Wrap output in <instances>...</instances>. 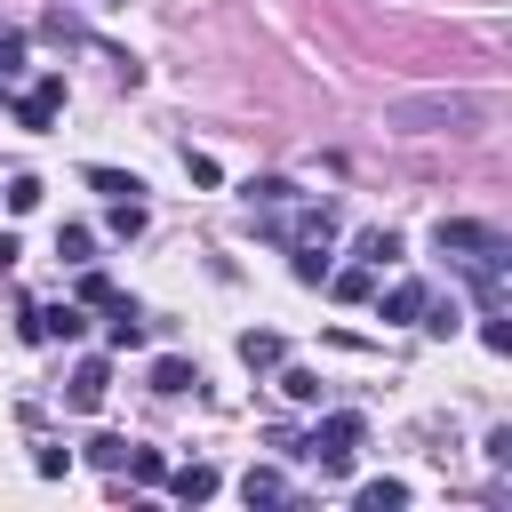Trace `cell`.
I'll return each mask as SVG.
<instances>
[{
  "instance_id": "cell-1",
  "label": "cell",
  "mask_w": 512,
  "mask_h": 512,
  "mask_svg": "<svg viewBox=\"0 0 512 512\" xmlns=\"http://www.w3.org/2000/svg\"><path fill=\"white\" fill-rule=\"evenodd\" d=\"M384 120H392L400 136H440V128H480V120H488V96H472V88H448V96H392V104H384Z\"/></svg>"
},
{
  "instance_id": "cell-2",
  "label": "cell",
  "mask_w": 512,
  "mask_h": 512,
  "mask_svg": "<svg viewBox=\"0 0 512 512\" xmlns=\"http://www.w3.org/2000/svg\"><path fill=\"white\" fill-rule=\"evenodd\" d=\"M360 440H368V424H360L352 408L320 416L304 440H288V432H280V448H288V456H304V464H320V480H344V472H352V456H360Z\"/></svg>"
},
{
  "instance_id": "cell-3",
  "label": "cell",
  "mask_w": 512,
  "mask_h": 512,
  "mask_svg": "<svg viewBox=\"0 0 512 512\" xmlns=\"http://www.w3.org/2000/svg\"><path fill=\"white\" fill-rule=\"evenodd\" d=\"M432 248H440V256H456V264L512 256V240H504L496 224H480V216H440V224H432Z\"/></svg>"
},
{
  "instance_id": "cell-4",
  "label": "cell",
  "mask_w": 512,
  "mask_h": 512,
  "mask_svg": "<svg viewBox=\"0 0 512 512\" xmlns=\"http://www.w3.org/2000/svg\"><path fill=\"white\" fill-rule=\"evenodd\" d=\"M8 112H16V128H24V136H48V128H56V112H64V72H40L24 96H8Z\"/></svg>"
},
{
  "instance_id": "cell-5",
  "label": "cell",
  "mask_w": 512,
  "mask_h": 512,
  "mask_svg": "<svg viewBox=\"0 0 512 512\" xmlns=\"http://www.w3.org/2000/svg\"><path fill=\"white\" fill-rule=\"evenodd\" d=\"M104 392H112V360H104V352H80L72 376H64V408L88 416V408H104Z\"/></svg>"
},
{
  "instance_id": "cell-6",
  "label": "cell",
  "mask_w": 512,
  "mask_h": 512,
  "mask_svg": "<svg viewBox=\"0 0 512 512\" xmlns=\"http://www.w3.org/2000/svg\"><path fill=\"white\" fill-rule=\"evenodd\" d=\"M352 256H360V264H368V272H392V264H400V256H408V240H400V232H392V224H368V232H360V240H352Z\"/></svg>"
},
{
  "instance_id": "cell-7",
  "label": "cell",
  "mask_w": 512,
  "mask_h": 512,
  "mask_svg": "<svg viewBox=\"0 0 512 512\" xmlns=\"http://www.w3.org/2000/svg\"><path fill=\"white\" fill-rule=\"evenodd\" d=\"M160 488H168L176 504H208V496L224 488V472H216V464H176V472H168Z\"/></svg>"
},
{
  "instance_id": "cell-8",
  "label": "cell",
  "mask_w": 512,
  "mask_h": 512,
  "mask_svg": "<svg viewBox=\"0 0 512 512\" xmlns=\"http://www.w3.org/2000/svg\"><path fill=\"white\" fill-rule=\"evenodd\" d=\"M288 496H296V488H288L280 464H248V472H240V504H248V512H256V504H288Z\"/></svg>"
},
{
  "instance_id": "cell-9",
  "label": "cell",
  "mask_w": 512,
  "mask_h": 512,
  "mask_svg": "<svg viewBox=\"0 0 512 512\" xmlns=\"http://www.w3.org/2000/svg\"><path fill=\"white\" fill-rule=\"evenodd\" d=\"M40 312V336L48 344H80L88 336V304H32Z\"/></svg>"
},
{
  "instance_id": "cell-10",
  "label": "cell",
  "mask_w": 512,
  "mask_h": 512,
  "mask_svg": "<svg viewBox=\"0 0 512 512\" xmlns=\"http://www.w3.org/2000/svg\"><path fill=\"white\" fill-rule=\"evenodd\" d=\"M144 384H152V392H160V400H176V392H200V368H192V360H184V352H160V360H152V376H144Z\"/></svg>"
},
{
  "instance_id": "cell-11",
  "label": "cell",
  "mask_w": 512,
  "mask_h": 512,
  "mask_svg": "<svg viewBox=\"0 0 512 512\" xmlns=\"http://www.w3.org/2000/svg\"><path fill=\"white\" fill-rule=\"evenodd\" d=\"M80 184H88V192H104V200H144V176L104 168V160H88V168H80Z\"/></svg>"
},
{
  "instance_id": "cell-12",
  "label": "cell",
  "mask_w": 512,
  "mask_h": 512,
  "mask_svg": "<svg viewBox=\"0 0 512 512\" xmlns=\"http://www.w3.org/2000/svg\"><path fill=\"white\" fill-rule=\"evenodd\" d=\"M104 312H112V320H104V344H112V352H136V344H144V312H136L128 296H112Z\"/></svg>"
},
{
  "instance_id": "cell-13",
  "label": "cell",
  "mask_w": 512,
  "mask_h": 512,
  "mask_svg": "<svg viewBox=\"0 0 512 512\" xmlns=\"http://www.w3.org/2000/svg\"><path fill=\"white\" fill-rule=\"evenodd\" d=\"M240 360H248L256 376H272V368L288 360V344H280V328H240Z\"/></svg>"
},
{
  "instance_id": "cell-14",
  "label": "cell",
  "mask_w": 512,
  "mask_h": 512,
  "mask_svg": "<svg viewBox=\"0 0 512 512\" xmlns=\"http://www.w3.org/2000/svg\"><path fill=\"white\" fill-rule=\"evenodd\" d=\"M240 200H248V208H296L304 192H296V176H248Z\"/></svg>"
},
{
  "instance_id": "cell-15",
  "label": "cell",
  "mask_w": 512,
  "mask_h": 512,
  "mask_svg": "<svg viewBox=\"0 0 512 512\" xmlns=\"http://www.w3.org/2000/svg\"><path fill=\"white\" fill-rule=\"evenodd\" d=\"M424 296H432L424 280H392V288H384V320H392V328H416V312H424Z\"/></svg>"
},
{
  "instance_id": "cell-16",
  "label": "cell",
  "mask_w": 512,
  "mask_h": 512,
  "mask_svg": "<svg viewBox=\"0 0 512 512\" xmlns=\"http://www.w3.org/2000/svg\"><path fill=\"white\" fill-rule=\"evenodd\" d=\"M288 272H296V280H304V288H320V280H328V272H336V256H328V248H320V240H296V248H288Z\"/></svg>"
},
{
  "instance_id": "cell-17",
  "label": "cell",
  "mask_w": 512,
  "mask_h": 512,
  "mask_svg": "<svg viewBox=\"0 0 512 512\" xmlns=\"http://www.w3.org/2000/svg\"><path fill=\"white\" fill-rule=\"evenodd\" d=\"M328 296H336V304H368V296H376V272H368V264H344V272H328Z\"/></svg>"
},
{
  "instance_id": "cell-18",
  "label": "cell",
  "mask_w": 512,
  "mask_h": 512,
  "mask_svg": "<svg viewBox=\"0 0 512 512\" xmlns=\"http://www.w3.org/2000/svg\"><path fill=\"white\" fill-rule=\"evenodd\" d=\"M416 328H424V336H456V328H464V304H456V296H424Z\"/></svg>"
},
{
  "instance_id": "cell-19",
  "label": "cell",
  "mask_w": 512,
  "mask_h": 512,
  "mask_svg": "<svg viewBox=\"0 0 512 512\" xmlns=\"http://www.w3.org/2000/svg\"><path fill=\"white\" fill-rule=\"evenodd\" d=\"M352 504H360V512H400V504H408V480H360Z\"/></svg>"
},
{
  "instance_id": "cell-20",
  "label": "cell",
  "mask_w": 512,
  "mask_h": 512,
  "mask_svg": "<svg viewBox=\"0 0 512 512\" xmlns=\"http://www.w3.org/2000/svg\"><path fill=\"white\" fill-rule=\"evenodd\" d=\"M0 200H8V216H32V208L48 200V184H40V176H8V184H0Z\"/></svg>"
},
{
  "instance_id": "cell-21",
  "label": "cell",
  "mask_w": 512,
  "mask_h": 512,
  "mask_svg": "<svg viewBox=\"0 0 512 512\" xmlns=\"http://www.w3.org/2000/svg\"><path fill=\"white\" fill-rule=\"evenodd\" d=\"M56 256L64 264H96V232L88 224H56Z\"/></svg>"
},
{
  "instance_id": "cell-22",
  "label": "cell",
  "mask_w": 512,
  "mask_h": 512,
  "mask_svg": "<svg viewBox=\"0 0 512 512\" xmlns=\"http://www.w3.org/2000/svg\"><path fill=\"white\" fill-rule=\"evenodd\" d=\"M112 296H120V288H112L104 272H88V264H80V280H72V304H88V312H104Z\"/></svg>"
},
{
  "instance_id": "cell-23",
  "label": "cell",
  "mask_w": 512,
  "mask_h": 512,
  "mask_svg": "<svg viewBox=\"0 0 512 512\" xmlns=\"http://www.w3.org/2000/svg\"><path fill=\"white\" fill-rule=\"evenodd\" d=\"M280 392H288L296 408H320V376H312V368H288V360H280Z\"/></svg>"
},
{
  "instance_id": "cell-24",
  "label": "cell",
  "mask_w": 512,
  "mask_h": 512,
  "mask_svg": "<svg viewBox=\"0 0 512 512\" xmlns=\"http://www.w3.org/2000/svg\"><path fill=\"white\" fill-rule=\"evenodd\" d=\"M80 456H88L96 472H120V464H128V440H120V432H96V440H88Z\"/></svg>"
},
{
  "instance_id": "cell-25",
  "label": "cell",
  "mask_w": 512,
  "mask_h": 512,
  "mask_svg": "<svg viewBox=\"0 0 512 512\" xmlns=\"http://www.w3.org/2000/svg\"><path fill=\"white\" fill-rule=\"evenodd\" d=\"M112 232L136 240V232H144V200H112Z\"/></svg>"
},
{
  "instance_id": "cell-26",
  "label": "cell",
  "mask_w": 512,
  "mask_h": 512,
  "mask_svg": "<svg viewBox=\"0 0 512 512\" xmlns=\"http://www.w3.org/2000/svg\"><path fill=\"white\" fill-rule=\"evenodd\" d=\"M480 344H488V352H512V320H504V312H480Z\"/></svg>"
},
{
  "instance_id": "cell-27",
  "label": "cell",
  "mask_w": 512,
  "mask_h": 512,
  "mask_svg": "<svg viewBox=\"0 0 512 512\" xmlns=\"http://www.w3.org/2000/svg\"><path fill=\"white\" fill-rule=\"evenodd\" d=\"M32 472H40V480H64V472H72V448H32Z\"/></svg>"
},
{
  "instance_id": "cell-28",
  "label": "cell",
  "mask_w": 512,
  "mask_h": 512,
  "mask_svg": "<svg viewBox=\"0 0 512 512\" xmlns=\"http://www.w3.org/2000/svg\"><path fill=\"white\" fill-rule=\"evenodd\" d=\"M184 176H192V184H208V192L224 184V176H216V160H208V152H192V144H184Z\"/></svg>"
},
{
  "instance_id": "cell-29",
  "label": "cell",
  "mask_w": 512,
  "mask_h": 512,
  "mask_svg": "<svg viewBox=\"0 0 512 512\" xmlns=\"http://www.w3.org/2000/svg\"><path fill=\"white\" fill-rule=\"evenodd\" d=\"M480 448H488V464H496V472H512V424H496Z\"/></svg>"
},
{
  "instance_id": "cell-30",
  "label": "cell",
  "mask_w": 512,
  "mask_h": 512,
  "mask_svg": "<svg viewBox=\"0 0 512 512\" xmlns=\"http://www.w3.org/2000/svg\"><path fill=\"white\" fill-rule=\"evenodd\" d=\"M16 256H24V240H16L8 224H0V272H16Z\"/></svg>"
}]
</instances>
